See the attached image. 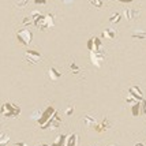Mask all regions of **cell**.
Wrapping results in <instances>:
<instances>
[{"label":"cell","mask_w":146,"mask_h":146,"mask_svg":"<svg viewBox=\"0 0 146 146\" xmlns=\"http://www.w3.org/2000/svg\"><path fill=\"white\" fill-rule=\"evenodd\" d=\"M90 3H92V4H93V6L101 7V1H100V0H90Z\"/></svg>","instance_id":"cell-1"},{"label":"cell","mask_w":146,"mask_h":146,"mask_svg":"<svg viewBox=\"0 0 146 146\" xmlns=\"http://www.w3.org/2000/svg\"><path fill=\"white\" fill-rule=\"evenodd\" d=\"M119 18H120V15L116 14V15H113V17L111 18V22H119Z\"/></svg>","instance_id":"cell-2"},{"label":"cell","mask_w":146,"mask_h":146,"mask_svg":"<svg viewBox=\"0 0 146 146\" xmlns=\"http://www.w3.org/2000/svg\"><path fill=\"white\" fill-rule=\"evenodd\" d=\"M25 4H27V1H22V3H18V6H25Z\"/></svg>","instance_id":"cell-3"}]
</instances>
